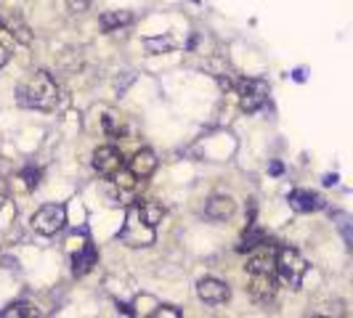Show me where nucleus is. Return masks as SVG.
<instances>
[{
  "instance_id": "aec40b11",
  "label": "nucleus",
  "mask_w": 353,
  "mask_h": 318,
  "mask_svg": "<svg viewBox=\"0 0 353 318\" xmlns=\"http://www.w3.org/2000/svg\"><path fill=\"white\" fill-rule=\"evenodd\" d=\"M22 178H24L27 188H35L37 181H40V170H37V167H24V170H22Z\"/></svg>"
},
{
  "instance_id": "5701e85b",
  "label": "nucleus",
  "mask_w": 353,
  "mask_h": 318,
  "mask_svg": "<svg viewBox=\"0 0 353 318\" xmlns=\"http://www.w3.org/2000/svg\"><path fill=\"white\" fill-rule=\"evenodd\" d=\"M88 3H90V0H69V8L72 11H85Z\"/></svg>"
},
{
  "instance_id": "0eeeda50",
  "label": "nucleus",
  "mask_w": 353,
  "mask_h": 318,
  "mask_svg": "<svg viewBox=\"0 0 353 318\" xmlns=\"http://www.w3.org/2000/svg\"><path fill=\"white\" fill-rule=\"evenodd\" d=\"M247 273L255 276V273H276V252L273 249H252L250 260H247Z\"/></svg>"
},
{
  "instance_id": "4be33fe9",
  "label": "nucleus",
  "mask_w": 353,
  "mask_h": 318,
  "mask_svg": "<svg viewBox=\"0 0 353 318\" xmlns=\"http://www.w3.org/2000/svg\"><path fill=\"white\" fill-rule=\"evenodd\" d=\"M151 315H154V318H165V315H170V318H181L183 313L178 310V308H160V310H154V313H151Z\"/></svg>"
},
{
  "instance_id": "7ed1b4c3",
  "label": "nucleus",
  "mask_w": 353,
  "mask_h": 318,
  "mask_svg": "<svg viewBox=\"0 0 353 318\" xmlns=\"http://www.w3.org/2000/svg\"><path fill=\"white\" fill-rule=\"evenodd\" d=\"M64 223H67V210L61 204H43L40 210L35 212V217H32L35 231L43 233V236L58 233L61 228H64Z\"/></svg>"
},
{
  "instance_id": "20e7f679",
  "label": "nucleus",
  "mask_w": 353,
  "mask_h": 318,
  "mask_svg": "<svg viewBox=\"0 0 353 318\" xmlns=\"http://www.w3.org/2000/svg\"><path fill=\"white\" fill-rule=\"evenodd\" d=\"M239 106L242 111H258L268 101V85L263 80H239Z\"/></svg>"
},
{
  "instance_id": "f3484780",
  "label": "nucleus",
  "mask_w": 353,
  "mask_h": 318,
  "mask_svg": "<svg viewBox=\"0 0 353 318\" xmlns=\"http://www.w3.org/2000/svg\"><path fill=\"white\" fill-rule=\"evenodd\" d=\"M16 315H37V310L29 305V302H13V305H8L6 310H0V318H16Z\"/></svg>"
},
{
  "instance_id": "bb28decb",
  "label": "nucleus",
  "mask_w": 353,
  "mask_h": 318,
  "mask_svg": "<svg viewBox=\"0 0 353 318\" xmlns=\"http://www.w3.org/2000/svg\"><path fill=\"white\" fill-rule=\"evenodd\" d=\"M8 61V51H6V48L3 45H0V67H3V64Z\"/></svg>"
},
{
  "instance_id": "ddd939ff",
  "label": "nucleus",
  "mask_w": 353,
  "mask_h": 318,
  "mask_svg": "<svg viewBox=\"0 0 353 318\" xmlns=\"http://www.w3.org/2000/svg\"><path fill=\"white\" fill-rule=\"evenodd\" d=\"M130 170L135 172V178H149V175L157 170V156H154V151H149V149L138 151V154L130 159Z\"/></svg>"
},
{
  "instance_id": "dca6fc26",
  "label": "nucleus",
  "mask_w": 353,
  "mask_h": 318,
  "mask_svg": "<svg viewBox=\"0 0 353 318\" xmlns=\"http://www.w3.org/2000/svg\"><path fill=\"white\" fill-rule=\"evenodd\" d=\"M335 220H337V231H340L343 242H345L348 249L353 252V217H350V215H337Z\"/></svg>"
},
{
  "instance_id": "6e6552de",
  "label": "nucleus",
  "mask_w": 353,
  "mask_h": 318,
  "mask_svg": "<svg viewBox=\"0 0 353 318\" xmlns=\"http://www.w3.org/2000/svg\"><path fill=\"white\" fill-rule=\"evenodd\" d=\"M250 297L255 302H271L276 297V279L271 273H255L252 276V284H250Z\"/></svg>"
},
{
  "instance_id": "b1692460",
  "label": "nucleus",
  "mask_w": 353,
  "mask_h": 318,
  "mask_svg": "<svg viewBox=\"0 0 353 318\" xmlns=\"http://www.w3.org/2000/svg\"><path fill=\"white\" fill-rule=\"evenodd\" d=\"M305 74H308V69H305V67H300V69L292 72V77L298 80V83H305Z\"/></svg>"
},
{
  "instance_id": "393cba45",
  "label": "nucleus",
  "mask_w": 353,
  "mask_h": 318,
  "mask_svg": "<svg viewBox=\"0 0 353 318\" xmlns=\"http://www.w3.org/2000/svg\"><path fill=\"white\" fill-rule=\"evenodd\" d=\"M268 172H271V175H282V172H284V165H282V162H271Z\"/></svg>"
},
{
  "instance_id": "a211bd4d",
  "label": "nucleus",
  "mask_w": 353,
  "mask_h": 318,
  "mask_svg": "<svg viewBox=\"0 0 353 318\" xmlns=\"http://www.w3.org/2000/svg\"><path fill=\"white\" fill-rule=\"evenodd\" d=\"M144 45H146V51H149L151 56L173 51V40H170V37H149V40H144Z\"/></svg>"
},
{
  "instance_id": "1a4fd4ad",
  "label": "nucleus",
  "mask_w": 353,
  "mask_h": 318,
  "mask_svg": "<svg viewBox=\"0 0 353 318\" xmlns=\"http://www.w3.org/2000/svg\"><path fill=\"white\" fill-rule=\"evenodd\" d=\"M289 207H292L295 212H313V210H321L324 207V199L313 191H305V188H295L292 194H289Z\"/></svg>"
},
{
  "instance_id": "423d86ee",
  "label": "nucleus",
  "mask_w": 353,
  "mask_h": 318,
  "mask_svg": "<svg viewBox=\"0 0 353 318\" xmlns=\"http://www.w3.org/2000/svg\"><path fill=\"white\" fill-rule=\"evenodd\" d=\"M93 167L101 175H114L122 167V154L114 146H99L93 151Z\"/></svg>"
},
{
  "instance_id": "9d476101",
  "label": "nucleus",
  "mask_w": 353,
  "mask_h": 318,
  "mask_svg": "<svg viewBox=\"0 0 353 318\" xmlns=\"http://www.w3.org/2000/svg\"><path fill=\"white\" fill-rule=\"evenodd\" d=\"M96 263H99V254H96V249L90 247V244H85L83 249H77V252L72 254V273H74V279L90 273Z\"/></svg>"
},
{
  "instance_id": "f03ea898",
  "label": "nucleus",
  "mask_w": 353,
  "mask_h": 318,
  "mask_svg": "<svg viewBox=\"0 0 353 318\" xmlns=\"http://www.w3.org/2000/svg\"><path fill=\"white\" fill-rule=\"evenodd\" d=\"M305 270H308V263L303 260V254L298 249H292V247L276 249V276H279V281L284 286H289V289H300Z\"/></svg>"
},
{
  "instance_id": "f257e3e1",
  "label": "nucleus",
  "mask_w": 353,
  "mask_h": 318,
  "mask_svg": "<svg viewBox=\"0 0 353 318\" xmlns=\"http://www.w3.org/2000/svg\"><path fill=\"white\" fill-rule=\"evenodd\" d=\"M16 101L27 109L48 111L58 104V88L48 72H35L32 77L16 88Z\"/></svg>"
},
{
  "instance_id": "39448f33",
  "label": "nucleus",
  "mask_w": 353,
  "mask_h": 318,
  "mask_svg": "<svg viewBox=\"0 0 353 318\" xmlns=\"http://www.w3.org/2000/svg\"><path fill=\"white\" fill-rule=\"evenodd\" d=\"M197 294L207 305H221V302L228 300V286L221 279H202L197 284Z\"/></svg>"
},
{
  "instance_id": "412c9836",
  "label": "nucleus",
  "mask_w": 353,
  "mask_h": 318,
  "mask_svg": "<svg viewBox=\"0 0 353 318\" xmlns=\"http://www.w3.org/2000/svg\"><path fill=\"white\" fill-rule=\"evenodd\" d=\"M104 127H106V133H109V135H122V133H125V127H120L114 122V114H106L104 117Z\"/></svg>"
},
{
  "instance_id": "2eb2a0df",
  "label": "nucleus",
  "mask_w": 353,
  "mask_h": 318,
  "mask_svg": "<svg viewBox=\"0 0 353 318\" xmlns=\"http://www.w3.org/2000/svg\"><path fill=\"white\" fill-rule=\"evenodd\" d=\"M130 22V13L128 11H104L101 16H99V27L104 29V32H114V29H120V27H125Z\"/></svg>"
},
{
  "instance_id": "a878e982",
  "label": "nucleus",
  "mask_w": 353,
  "mask_h": 318,
  "mask_svg": "<svg viewBox=\"0 0 353 318\" xmlns=\"http://www.w3.org/2000/svg\"><path fill=\"white\" fill-rule=\"evenodd\" d=\"M321 183H324V186H335V183H337V175H335V172L324 175V181H321Z\"/></svg>"
},
{
  "instance_id": "9b49d317",
  "label": "nucleus",
  "mask_w": 353,
  "mask_h": 318,
  "mask_svg": "<svg viewBox=\"0 0 353 318\" xmlns=\"http://www.w3.org/2000/svg\"><path fill=\"white\" fill-rule=\"evenodd\" d=\"M135 212L149 228H157L165 217V207L154 199H141V202H135Z\"/></svg>"
},
{
  "instance_id": "f8f14e48",
  "label": "nucleus",
  "mask_w": 353,
  "mask_h": 318,
  "mask_svg": "<svg viewBox=\"0 0 353 318\" xmlns=\"http://www.w3.org/2000/svg\"><path fill=\"white\" fill-rule=\"evenodd\" d=\"M237 212V204L231 196H212L207 199V207H205V215L210 220H228Z\"/></svg>"
},
{
  "instance_id": "6ab92c4d",
  "label": "nucleus",
  "mask_w": 353,
  "mask_h": 318,
  "mask_svg": "<svg viewBox=\"0 0 353 318\" xmlns=\"http://www.w3.org/2000/svg\"><path fill=\"white\" fill-rule=\"evenodd\" d=\"M114 183H117L120 191H133V188H135V172H133L130 167H128V170L120 167V170L114 172Z\"/></svg>"
},
{
  "instance_id": "4468645a",
  "label": "nucleus",
  "mask_w": 353,
  "mask_h": 318,
  "mask_svg": "<svg viewBox=\"0 0 353 318\" xmlns=\"http://www.w3.org/2000/svg\"><path fill=\"white\" fill-rule=\"evenodd\" d=\"M266 242H268V233L260 231V228H255V226H250L247 231L242 233L239 244H237V252H252V249H258V247H263Z\"/></svg>"
}]
</instances>
